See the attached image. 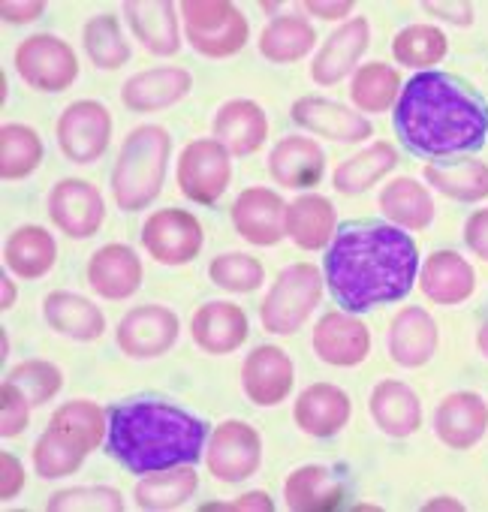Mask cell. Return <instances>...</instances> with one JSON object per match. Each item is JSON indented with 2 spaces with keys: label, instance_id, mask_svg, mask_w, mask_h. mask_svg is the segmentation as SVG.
I'll list each match as a JSON object with an SVG mask.
<instances>
[{
  "label": "cell",
  "instance_id": "cell-35",
  "mask_svg": "<svg viewBox=\"0 0 488 512\" xmlns=\"http://www.w3.org/2000/svg\"><path fill=\"white\" fill-rule=\"evenodd\" d=\"M380 208L389 220L407 229H425L434 220V202L428 190L413 178H395L380 193Z\"/></svg>",
  "mask_w": 488,
  "mask_h": 512
},
{
  "label": "cell",
  "instance_id": "cell-10",
  "mask_svg": "<svg viewBox=\"0 0 488 512\" xmlns=\"http://www.w3.org/2000/svg\"><path fill=\"white\" fill-rule=\"evenodd\" d=\"M112 115L97 100H76L58 118V145L73 163H94L109 148Z\"/></svg>",
  "mask_w": 488,
  "mask_h": 512
},
{
  "label": "cell",
  "instance_id": "cell-27",
  "mask_svg": "<svg viewBox=\"0 0 488 512\" xmlns=\"http://www.w3.org/2000/svg\"><path fill=\"white\" fill-rule=\"evenodd\" d=\"M124 16L130 22V31L148 52L175 55L181 49L178 19H175V7L169 0H154V4L133 0V4H124Z\"/></svg>",
  "mask_w": 488,
  "mask_h": 512
},
{
  "label": "cell",
  "instance_id": "cell-39",
  "mask_svg": "<svg viewBox=\"0 0 488 512\" xmlns=\"http://www.w3.org/2000/svg\"><path fill=\"white\" fill-rule=\"evenodd\" d=\"M43 160L40 133L25 124H7L0 130V175L4 181L28 178Z\"/></svg>",
  "mask_w": 488,
  "mask_h": 512
},
{
  "label": "cell",
  "instance_id": "cell-52",
  "mask_svg": "<svg viewBox=\"0 0 488 512\" xmlns=\"http://www.w3.org/2000/svg\"><path fill=\"white\" fill-rule=\"evenodd\" d=\"M428 13H437V19H446L452 25H470L473 22V7L470 4H425Z\"/></svg>",
  "mask_w": 488,
  "mask_h": 512
},
{
  "label": "cell",
  "instance_id": "cell-41",
  "mask_svg": "<svg viewBox=\"0 0 488 512\" xmlns=\"http://www.w3.org/2000/svg\"><path fill=\"white\" fill-rule=\"evenodd\" d=\"M398 91H401V76H398L392 67L380 64V61L365 64V67L356 73L353 88H350L353 103H356L362 112H386V109L395 103Z\"/></svg>",
  "mask_w": 488,
  "mask_h": 512
},
{
  "label": "cell",
  "instance_id": "cell-19",
  "mask_svg": "<svg viewBox=\"0 0 488 512\" xmlns=\"http://www.w3.org/2000/svg\"><path fill=\"white\" fill-rule=\"evenodd\" d=\"M190 85H193V79L181 67L145 70V73H139V76L124 82L121 103L130 112H160V109H169L178 100H184Z\"/></svg>",
  "mask_w": 488,
  "mask_h": 512
},
{
  "label": "cell",
  "instance_id": "cell-46",
  "mask_svg": "<svg viewBox=\"0 0 488 512\" xmlns=\"http://www.w3.org/2000/svg\"><path fill=\"white\" fill-rule=\"evenodd\" d=\"M52 425H61V428L73 431L91 449H97L103 434H106V413L91 401H70V404L58 407V413L52 416Z\"/></svg>",
  "mask_w": 488,
  "mask_h": 512
},
{
  "label": "cell",
  "instance_id": "cell-6",
  "mask_svg": "<svg viewBox=\"0 0 488 512\" xmlns=\"http://www.w3.org/2000/svg\"><path fill=\"white\" fill-rule=\"evenodd\" d=\"M320 296H323V278L317 266L299 263L284 269L260 308L266 332L293 335L320 305Z\"/></svg>",
  "mask_w": 488,
  "mask_h": 512
},
{
  "label": "cell",
  "instance_id": "cell-9",
  "mask_svg": "<svg viewBox=\"0 0 488 512\" xmlns=\"http://www.w3.org/2000/svg\"><path fill=\"white\" fill-rule=\"evenodd\" d=\"M202 223L181 208H163L142 226V244L163 266H184L202 250Z\"/></svg>",
  "mask_w": 488,
  "mask_h": 512
},
{
  "label": "cell",
  "instance_id": "cell-3",
  "mask_svg": "<svg viewBox=\"0 0 488 512\" xmlns=\"http://www.w3.org/2000/svg\"><path fill=\"white\" fill-rule=\"evenodd\" d=\"M205 434L202 419L163 401H133L109 410V452L133 473L196 461Z\"/></svg>",
  "mask_w": 488,
  "mask_h": 512
},
{
  "label": "cell",
  "instance_id": "cell-4",
  "mask_svg": "<svg viewBox=\"0 0 488 512\" xmlns=\"http://www.w3.org/2000/svg\"><path fill=\"white\" fill-rule=\"evenodd\" d=\"M166 163H169V133L157 124L136 127L124 139L112 172V193L118 208L142 211L145 205H151L160 196Z\"/></svg>",
  "mask_w": 488,
  "mask_h": 512
},
{
  "label": "cell",
  "instance_id": "cell-5",
  "mask_svg": "<svg viewBox=\"0 0 488 512\" xmlns=\"http://www.w3.org/2000/svg\"><path fill=\"white\" fill-rule=\"evenodd\" d=\"M184 34L205 58H229L248 43V22L226 0H184Z\"/></svg>",
  "mask_w": 488,
  "mask_h": 512
},
{
  "label": "cell",
  "instance_id": "cell-40",
  "mask_svg": "<svg viewBox=\"0 0 488 512\" xmlns=\"http://www.w3.org/2000/svg\"><path fill=\"white\" fill-rule=\"evenodd\" d=\"M196 491V473L190 467H172L169 473H151L136 485V503L142 509H175Z\"/></svg>",
  "mask_w": 488,
  "mask_h": 512
},
{
  "label": "cell",
  "instance_id": "cell-8",
  "mask_svg": "<svg viewBox=\"0 0 488 512\" xmlns=\"http://www.w3.org/2000/svg\"><path fill=\"white\" fill-rule=\"evenodd\" d=\"M232 178L229 148L217 139H196L181 151L178 160V187L187 199L211 205L223 196Z\"/></svg>",
  "mask_w": 488,
  "mask_h": 512
},
{
  "label": "cell",
  "instance_id": "cell-30",
  "mask_svg": "<svg viewBox=\"0 0 488 512\" xmlns=\"http://www.w3.org/2000/svg\"><path fill=\"white\" fill-rule=\"evenodd\" d=\"M49 326L73 341H97L106 332V317L94 302L76 293H49L43 302Z\"/></svg>",
  "mask_w": 488,
  "mask_h": 512
},
{
  "label": "cell",
  "instance_id": "cell-43",
  "mask_svg": "<svg viewBox=\"0 0 488 512\" xmlns=\"http://www.w3.org/2000/svg\"><path fill=\"white\" fill-rule=\"evenodd\" d=\"M392 55L404 67H431V64L443 61L446 37L434 25H410L395 37Z\"/></svg>",
  "mask_w": 488,
  "mask_h": 512
},
{
  "label": "cell",
  "instance_id": "cell-45",
  "mask_svg": "<svg viewBox=\"0 0 488 512\" xmlns=\"http://www.w3.org/2000/svg\"><path fill=\"white\" fill-rule=\"evenodd\" d=\"M7 380L16 383V386L31 398L34 407L52 401V398L61 392V386H64V374H61L52 362H40V359L16 365V368L7 374Z\"/></svg>",
  "mask_w": 488,
  "mask_h": 512
},
{
  "label": "cell",
  "instance_id": "cell-53",
  "mask_svg": "<svg viewBox=\"0 0 488 512\" xmlns=\"http://www.w3.org/2000/svg\"><path fill=\"white\" fill-rule=\"evenodd\" d=\"M305 10L317 13L320 19H341L347 13H353V0H338V4H317V0H308Z\"/></svg>",
  "mask_w": 488,
  "mask_h": 512
},
{
  "label": "cell",
  "instance_id": "cell-11",
  "mask_svg": "<svg viewBox=\"0 0 488 512\" xmlns=\"http://www.w3.org/2000/svg\"><path fill=\"white\" fill-rule=\"evenodd\" d=\"M260 458H263L260 434L248 422H238V419L217 425L205 452L208 470L223 482H241L254 476L260 467Z\"/></svg>",
  "mask_w": 488,
  "mask_h": 512
},
{
  "label": "cell",
  "instance_id": "cell-33",
  "mask_svg": "<svg viewBox=\"0 0 488 512\" xmlns=\"http://www.w3.org/2000/svg\"><path fill=\"white\" fill-rule=\"evenodd\" d=\"M88 452H91V446L82 437H76L73 431H67L61 425H49V431L34 446V467L43 479L70 476L82 467Z\"/></svg>",
  "mask_w": 488,
  "mask_h": 512
},
{
  "label": "cell",
  "instance_id": "cell-2",
  "mask_svg": "<svg viewBox=\"0 0 488 512\" xmlns=\"http://www.w3.org/2000/svg\"><path fill=\"white\" fill-rule=\"evenodd\" d=\"M395 127L413 154L446 157L476 151L488 133L482 97L446 73H419L407 82L395 106Z\"/></svg>",
  "mask_w": 488,
  "mask_h": 512
},
{
  "label": "cell",
  "instance_id": "cell-38",
  "mask_svg": "<svg viewBox=\"0 0 488 512\" xmlns=\"http://www.w3.org/2000/svg\"><path fill=\"white\" fill-rule=\"evenodd\" d=\"M425 178L440 193H446L458 202H479L488 196V166L479 160L431 163V166H425Z\"/></svg>",
  "mask_w": 488,
  "mask_h": 512
},
{
  "label": "cell",
  "instance_id": "cell-24",
  "mask_svg": "<svg viewBox=\"0 0 488 512\" xmlns=\"http://www.w3.org/2000/svg\"><path fill=\"white\" fill-rule=\"evenodd\" d=\"M368 40H371V31H368V22L362 16L347 22L344 28H338L326 40L320 55L314 58V67H311L314 82L317 85H338L353 70V64L362 58V52L368 49Z\"/></svg>",
  "mask_w": 488,
  "mask_h": 512
},
{
  "label": "cell",
  "instance_id": "cell-47",
  "mask_svg": "<svg viewBox=\"0 0 488 512\" xmlns=\"http://www.w3.org/2000/svg\"><path fill=\"white\" fill-rule=\"evenodd\" d=\"M49 509H112V512H121L124 500L115 488L88 485V488H67V491L52 494Z\"/></svg>",
  "mask_w": 488,
  "mask_h": 512
},
{
  "label": "cell",
  "instance_id": "cell-20",
  "mask_svg": "<svg viewBox=\"0 0 488 512\" xmlns=\"http://www.w3.org/2000/svg\"><path fill=\"white\" fill-rule=\"evenodd\" d=\"M314 350L323 362L338 365V368H350V365L365 362V356L371 350V335H368L365 323L335 311L317 323Z\"/></svg>",
  "mask_w": 488,
  "mask_h": 512
},
{
  "label": "cell",
  "instance_id": "cell-26",
  "mask_svg": "<svg viewBox=\"0 0 488 512\" xmlns=\"http://www.w3.org/2000/svg\"><path fill=\"white\" fill-rule=\"evenodd\" d=\"M326 154L308 136H287L269 157V172L284 187H314L323 178Z\"/></svg>",
  "mask_w": 488,
  "mask_h": 512
},
{
  "label": "cell",
  "instance_id": "cell-29",
  "mask_svg": "<svg viewBox=\"0 0 488 512\" xmlns=\"http://www.w3.org/2000/svg\"><path fill=\"white\" fill-rule=\"evenodd\" d=\"M368 407H371L374 422L389 437H410L422 422V407H419L416 392L407 383H398V380H383L371 392Z\"/></svg>",
  "mask_w": 488,
  "mask_h": 512
},
{
  "label": "cell",
  "instance_id": "cell-54",
  "mask_svg": "<svg viewBox=\"0 0 488 512\" xmlns=\"http://www.w3.org/2000/svg\"><path fill=\"white\" fill-rule=\"evenodd\" d=\"M229 509H272V500L266 491H251V494H241V500L229 503Z\"/></svg>",
  "mask_w": 488,
  "mask_h": 512
},
{
  "label": "cell",
  "instance_id": "cell-49",
  "mask_svg": "<svg viewBox=\"0 0 488 512\" xmlns=\"http://www.w3.org/2000/svg\"><path fill=\"white\" fill-rule=\"evenodd\" d=\"M464 241H467V247H470L476 256H482V260L488 263V208H479V211L467 220V226H464Z\"/></svg>",
  "mask_w": 488,
  "mask_h": 512
},
{
  "label": "cell",
  "instance_id": "cell-13",
  "mask_svg": "<svg viewBox=\"0 0 488 512\" xmlns=\"http://www.w3.org/2000/svg\"><path fill=\"white\" fill-rule=\"evenodd\" d=\"M49 214L70 238H91L106 217V205L94 184L82 178H64L49 193Z\"/></svg>",
  "mask_w": 488,
  "mask_h": 512
},
{
  "label": "cell",
  "instance_id": "cell-28",
  "mask_svg": "<svg viewBox=\"0 0 488 512\" xmlns=\"http://www.w3.org/2000/svg\"><path fill=\"white\" fill-rule=\"evenodd\" d=\"M437 350V326L422 308H404L389 332V356L404 368L425 365Z\"/></svg>",
  "mask_w": 488,
  "mask_h": 512
},
{
  "label": "cell",
  "instance_id": "cell-50",
  "mask_svg": "<svg viewBox=\"0 0 488 512\" xmlns=\"http://www.w3.org/2000/svg\"><path fill=\"white\" fill-rule=\"evenodd\" d=\"M0 467H4V476H0V497L10 500V497H16V494L22 491V485H25V473H22L19 458H16V455H10V452L0 455Z\"/></svg>",
  "mask_w": 488,
  "mask_h": 512
},
{
  "label": "cell",
  "instance_id": "cell-37",
  "mask_svg": "<svg viewBox=\"0 0 488 512\" xmlns=\"http://www.w3.org/2000/svg\"><path fill=\"white\" fill-rule=\"evenodd\" d=\"M314 43H317L314 28L299 16L275 19L260 34V52H263V58H269L275 64H293V61L305 58L314 49Z\"/></svg>",
  "mask_w": 488,
  "mask_h": 512
},
{
  "label": "cell",
  "instance_id": "cell-14",
  "mask_svg": "<svg viewBox=\"0 0 488 512\" xmlns=\"http://www.w3.org/2000/svg\"><path fill=\"white\" fill-rule=\"evenodd\" d=\"M284 217H287L284 199L266 187L244 190L232 205V223L238 235L260 247H272L284 238Z\"/></svg>",
  "mask_w": 488,
  "mask_h": 512
},
{
  "label": "cell",
  "instance_id": "cell-25",
  "mask_svg": "<svg viewBox=\"0 0 488 512\" xmlns=\"http://www.w3.org/2000/svg\"><path fill=\"white\" fill-rule=\"evenodd\" d=\"M293 416H296L299 428L308 431L311 437H332L350 419V398L344 389H338L332 383H317L299 395Z\"/></svg>",
  "mask_w": 488,
  "mask_h": 512
},
{
  "label": "cell",
  "instance_id": "cell-21",
  "mask_svg": "<svg viewBox=\"0 0 488 512\" xmlns=\"http://www.w3.org/2000/svg\"><path fill=\"white\" fill-rule=\"evenodd\" d=\"M190 335L205 353L223 356V353L238 350L244 344V338H248V317H244V311L238 305L208 302L193 314Z\"/></svg>",
  "mask_w": 488,
  "mask_h": 512
},
{
  "label": "cell",
  "instance_id": "cell-17",
  "mask_svg": "<svg viewBox=\"0 0 488 512\" xmlns=\"http://www.w3.org/2000/svg\"><path fill=\"white\" fill-rule=\"evenodd\" d=\"M293 121L317 136H329L335 142H362L374 136V127L359 112L323 97H302L293 103Z\"/></svg>",
  "mask_w": 488,
  "mask_h": 512
},
{
  "label": "cell",
  "instance_id": "cell-51",
  "mask_svg": "<svg viewBox=\"0 0 488 512\" xmlns=\"http://www.w3.org/2000/svg\"><path fill=\"white\" fill-rule=\"evenodd\" d=\"M46 10L43 0H28V4H16V0H10V4H0V16H4L7 22L13 25H22V22H34L40 19Z\"/></svg>",
  "mask_w": 488,
  "mask_h": 512
},
{
  "label": "cell",
  "instance_id": "cell-56",
  "mask_svg": "<svg viewBox=\"0 0 488 512\" xmlns=\"http://www.w3.org/2000/svg\"><path fill=\"white\" fill-rule=\"evenodd\" d=\"M476 344H479V350L488 356V323H482V329H479V335H476Z\"/></svg>",
  "mask_w": 488,
  "mask_h": 512
},
{
  "label": "cell",
  "instance_id": "cell-57",
  "mask_svg": "<svg viewBox=\"0 0 488 512\" xmlns=\"http://www.w3.org/2000/svg\"><path fill=\"white\" fill-rule=\"evenodd\" d=\"M425 509H461L458 503H452V500H431Z\"/></svg>",
  "mask_w": 488,
  "mask_h": 512
},
{
  "label": "cell",
  "instance_id": "cell-32",
  "mask_svg": "<svg viewBox=\"0 0 488 512\" xmlns=\"http://www.w3.org/2000/svg\"><path fill=\"white\" fill-rule=\"evenodd\" d=\"M7 266L19 278H43L55 260H58V244L43 226H22L7 241Z\"/></svg>",
  "mask_w": 488,
  "mask_h": 512
},
{
  "label": "cell",
  "instance_id": "cell-31",
  "mask_svg": "<svg viewBox=\"0 0 488 512\" xmlns=\"http://www.w3.org/2000/svg\"><path fill=\"white\" fill-rule=\"evenodd\" d=\"M284 232L305 250H320L335 232V205L326 196H299L287 205Z\"/></svg>",
  "mask_w": 488,
  "mask_h": 512
},
{
  "label": "cell",
  "instance_id": "cell-55",
  "mask_svg": "<svg viewBox=\"0 0 488 512\" xmlns=\"http://www.w3.org/2000/svg\"><path fill=\"white\" fill-rule=\"evenodd\" d=\"M0 281H4V302H0V305H4V311H10L13 305H16V284L4 275V278H0Z\"/></svg>",
  "mask_w": 488,
  "mask_h": 512
},
{
  "label": "cell",
  "instance_id": "cell-18",
  "mask_svg": "<svg viewBox=\"0 0 488 512\" xmlns=\"http://www.w3.org/2000/svg\"><path fill=\"white\" fill-rule=\"evenodd\" d=\"M488 428V404L476 392H455L434 410V431L452 449H470Z\"/></svg>",
  "mask_w": 488,
  "mask_h": 512
},
{
  "label": "cell",
  "instance_id": "cell-36",
  "mask_svg": "<svg viewBox=\"0 0 488 512\" xmlns=\"http://www.w3.org/2000/svg\"><path fill=\"white\" fill-rule=\"evenodd\" d=\"M287 506L299 512H320L335 509L344 497V488L329 476L326 467H299L287 479Z\"/></svg>",
  "mask_w": 488,
  "mask_h": 512
},
{
  "label": "cell",
  "instance_id": "cell-44",
  "mask_svg": "<svg viewBox=\"0 0 488 512\" xmlns=\"http://www.w3.org/2000/svg\"><path fill=\"white\" fill-rule=\"evenodd\" d=\"M211 281L220 287V290H229V293H251L263 284L266 278V269L260 260L254 256H244V253H223L211 263L208 269Z\"/></svg>",
  "mask_w": 488,
  "mask_h": 512
},
{
  "label": "cell",
  "instance_id": "cell-48",
  "mask_svg": "<svg viewBox=\"0 0 488 512\" xmlns=\"http://www.w3.org/2000/svg\"><path fill=\"white\" fill-rule=\"evenodd\" d=\"M0 407H4V413H0V434L4 437H19L25 428H28V410H31V398L10 380H4V386H0Z\"/></svg>",
  "mask_w": 488,
  "mask_h": 512
},
{
  "label": "cell",
  "instance_id": "cell-42",
  "mask_svg": "<svg viewBox=\"0 0 488 512\" xmlns=\"http://www.w3.org/2000/svg\"><path fill=\"white\" fill-rule=\"evenodd\" d=\"M85 52L100 70H118L130 61V46L118 28L115 16H94L85 25Z\"/></svg>",
  "mask_w": 488,
  "mask_h": 512
},
{
  "label": "cell",
  "instance_id": "cell-34",
  "mask_svg": "<svg viewBox=\"0 0 488 512\" xmlns=\"http://www.w3.org/2000/svg\"><path fill=\"white\" fill-rule=\"evenodd\" d=\"M395 166H398V151L389 142H377V145L359 151L356 157H350L347 163H341L335 169V190L347 193V196L365 193L371 184H377Z\"/></svg>",
  "mask_w": 488,
  "mask_h": 512
},
{
  "label": "cell",
  "instance_id": "cell-23",
  "mask_svg": "<svg viewBox=\"0 0 488 512\" xmlns=\"http://www.w3.org/2000/svg\"><path fill=\"white\" fill-rule=\"evenodd\" d=\"M419 287L437 305H458L473 293L476 281L464 256H458L455 250H437L422 266Z\"/></svg>",
  "mask_w": 488,
  "mask_h": 512
},
{
  "label": "cell",
  "instance_id": "cell-12",
  "mask_svg": "<svg viewBox=\"0 0 488 512\" xmlns=\"http://www.w3.org/2000/svg\"><path fill=\"white\" fill-rule=\"evenodd\" d=\"M178 317L163 305H142L133 308L118 323V347L130 359H154L172 350L178 341Z\"/></svg>",
  "mask_w": 488,
  "mask_h": 512
},
{
  "label": "cell",
  "instance_id": "cell-7",
  "mask_svg": "<svg viewBox=\"0 0 488 512\" xmlns=\"http://www.w3.org/2000/svg\"><path fill=\"white\" fill-rule=\"evenodd\" d=\"M16 70L37 91H67L79 76V61L61 37L37 34L16 49Z\"/></svg>",
  "mask_w": 488,
  "mask_h": 512
},
{
  "label": "cell",
  "instance_id": "cell-22",
  "mask_svg": "<svg viewBox=\"0 0 488 512\" xmlns=\"http://www.w3.org/2000/svg\"><path fill=\"white\" fill-rule=\"evenodd\" d=\"M214 136L238 157L254 154L263 148V142L269 136L266 112L254 100H229L220 106V112L214 118Z\"/></svg>",
  "mask_w": 488,
  "mask_h": 512
},
{
  "label": "cell",
  "instance_id": "cell-16",
  "mask_svg": "<svg viewBox=\"0 0 488 512\" xmlns=\"http://www.w3.org/2000/svg\"><path fill=\"white\" fill-rule=\"evenodd\" d=\"M88 284L109 302L130 299L142 284V263L127 244H106L88 263Z\"/></svg>",
  "mask_w": 488,
  "mask_h": 512
},
{
  "label": "cell",
  "instance_id": "cell-1",
  "mask_svg": "<svg viewBox=\"0 0 488 512\" xmlns=\"http://www.w3.org/2000/svg\"><path fill=\"white\" fill-rule=\"evenodd\" d=\"M416 244L386 223H353L341 229L326 256V281L338 305L368 311L398 302L416 281Z\"/></svg>",
  "mask_w": 488,
  "mask_h": 512
},
{
  "label": "cell",
  "instance_id": "cell-15",
  "mask_svg": "<svg viewBox=\"0 0 488 512\" xmlns=\"http://www.w3.org/2000/svg\"><path fill=\"white\" fill-rule=\"evenodd\" d=\"M241 386L260 407L281 404L293 389V362L281 347H257L241 365Z\"/></svg>",
  "mask_w": 488,
  "mask_h": 512
}]
</instances>
